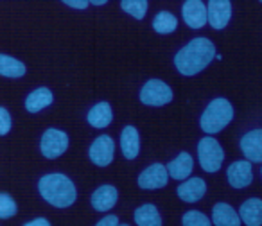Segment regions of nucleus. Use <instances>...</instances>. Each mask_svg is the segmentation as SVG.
Here are the masks:
<instances>
[{"instance_id": "nucleus-1", "label": "nucleus", "mask_w": 262, "mask_h": 226, "mask_svg": "<svg viewBox=\"0 0 262 226\" xmlns=\"http://www.w3.org/2000/svg\"><path fill=\"white\" fill-rule=\"evenodd\" d=\"M215 58V47L208 38H194L174 56V65L183 76H196Z\"/></svg>"}, {"instance_id": "nucleus-2", "label": "nucleus", "mask_w": 262, "mask_h": 226, "mask_svg": "<svg viewBox=\"0 0 262 226\" xmlns=\"http://www.w3.org/2000/svg\"><path fill=\"white\" fill-rule=\"evenodd\" d=\"M38 190L41 197L56 208H67L77 199L76 185L70 182V178H67L65 174H58V172L43 176L38 183Z\"/></svg>"}, {"instance_id": "nucleus-3", "label": "nucleus", "mask_w": 262, "mask_h": 226, "mask_svg": "<svg viewBox=\"0 0 262 226\" xmlns=\"http://www.w3.org/2000/svg\"><path fill=\"white\" fill-rule=\"evenodd\" d=\"M233 119V106L230 104V101L223 97H217L205 108L203 115H201L200 126L205 133L214 135L226 128Z\"/></svg>"}, {"instance_id": "nucleus-4", "label": "nucleus", "mask_w": 262, "mask_h": 226, "mask_svg": "<svg viewBox=\"0 0 262 226\" xmlns=\"http://www.w3.org/2000/svg\"><path fill=\"white\" fill-rule=\"evenodd\" d=\"M198 156H200V165L203 171L215 172L221 169L223 160H225V151L215 139L205 137L198 144Z\"/></svg>"}, {"instance_id": "nucleus-5", "label": "nucleus", "mask_w": 262, "mask_h": 226, "mask_svg": "<svg viewBox=\"0 0 262 226\" xmlns=\"http://www.w3.org/2000/svg\"><path fill=\"white\" fill-rule=\"evenodd\" d=\"M140 101L147 106H164L172 101V90L160 79H149L140 90Z\"/></svg>"}, {"instance_id": "nucleus-6", "label": "nucleus", "mask_w": 262, "mask_h": 226, "mask_svg": "<svg viewBox=\"0 0 262 226\" xmlns=\"http://www.w3.org/2000/svg\"><path fill=\"white\" fill-rule=\"evenodd\" d=\"M41 154L49 160H54V158L61 156L63 153L69 147V137H67L65 131H59V129H47L41 137Z\"/></svg>"}, {"instance_id": "nucleus-7", "label": "nucleus", "mask_w": 262, "mask_h": 226, "mask_svg": "<svg viewBox=\"0 0 262 226\" xmlns=\"http://www.w3.org/2000/svg\"><path fill=\"white\" fill-rule=\"evenodd\" d=\"M113 154H115V142L108 135L97 137L90 146V151H88V156L97 167H106V165L112 164Z\"/></svg>"}, {"instance_id": "nucleus-8", "label": "nucleus", "mask_w": 262, "mask_h": 226, "mask_svg": "<svg viewBox=\"0 0 262 226\" xmlns=\"http://www.w3.org/2000/svg\"><path fill=\"white\" fill-rule=\"evenodd\" d=\"M232 18V4L228 0H210L207 4V22L214 29H225Z\"/></svg>"}, {"instance_id": "nucleus-9", "label": "nucleus", "mask_w": 262, "mask_h": 226, "mask_svg": "<svg viewBox=\"0 0 262 226\" xmlns=\"http://www.w3.org/2000/svg\"><path fill=\"white\" fill-rule=\"evenodd\" d=\"M169 182L167 171H165V165L162 164H153L147 169H144L139 176V187L146 190L153 189H164Z\"/></svg>"}, {"instance_id": "nucleus-10", "label": "nucleus", "mask_w": 262, "mask_h": 226, "mask_svg": "<svg viewBox=\"0 0 262 226\" xmlns=\"http://www.w3.org/2000/svg\"><path fill=\"white\" fill-rule=\"evenodd\" d=\"M226 176H228V183L233 189H244V187L251 185V182H253L251 164L248 160L233 162V164H230L228 171H226Z\"/></svg>"}, {"instance_id": "nucleus-11", "label": "nucleus", "mask_w": 262, "mask_h": 226, "mask_svg": "<svg viewBox=\"0 0 262 226\" xmlns=\"http://www.w3.org/2000/svg\"><path fill=\"white\" fill-rule=\"evenodd\" d=\"M183 20L190 29H201L207 24V8L201 0H187L183 2Z\"/></svg>"}, {"instance_id": "nucleus-12", "label": "nucleus", "mask_w": 262, "mask_h": 226, "mask_svg": "<svg viewBox=\"0 0 262 226\" xmlns=\"http://www.w3.org/2000/svg\"><path fill=\"white\" fill-rule=\"evenodd\" d=\"M241 151L248 158V162L253 164H260L262 162V131L260 129H253V131L246 133L241 139Z\"/></svg>"}, {"instance_id": "nucleus-13", "label": "nucleus", "mask_w": 262, "mask_h": 226, "mask_svg": "<svg viewBox=\"0 0 262 226\" xmlns=\"http://www.w3.org/2000/svg\"><path fill=\"white\" fill-rule=\"evenodd\" d=\"M192 169H194V160L187 151L180 153L174 160H171L167 165H165L167 176H171V178H174V179H180V182L189 178Z\"/></svg>"}, {"instance_id": "nucleus-14", "label": "nucleus", "mask_w": 262, "mask_h": 226, "mask_svg": "<svg viewBox=\"0 0 262 226\" xmlns=\"http://www.w3.org/2000/svg\"><path fill=\"white\" fill-rule=\"evenodd\" d=\"M119 192L113 185H102L92 194V207L97 212H108L115 207Z\"/></svg>"}, {"instance_id": "nucleus-15", "label": "nucleus", "mask_w": 262, "mask_h": 226, "mask_svg": "<svg viewBox=\"0 0 262 226\" xmlns=\"http://www.w3.org/2000/svg\"><path fill=\"white\" fill-rule=\"evenodd\" d=\"M237 215L246 226H262V199L251 197L244 201Z\"/></svg>"}, {"instance_id": "nucleus-16", "label": "nucleus", "mask_w": 262, "mask_h": 226, "mask_svg": "<svg viewBox=\"0 0 262 226\" xmlns=\"http://www.w3.org/2000/svg\"><path fill=\"white\" fill-rule=\"evenodd\" d=\"M207 192V183L201 178H190L178 187V197H182L185 203H196Z\"/></svg>"}, {"instance_id": "nucleus-17", "label": "nucleus", "mask_w": 262, "mask_h": 226, "mask_svg": "<svg viewBox=\"0 0 262 226\" xmlns=\"http://www.w3.org/2000/svg\"><path fill=\"white\" fill-rule=\"evenodd\" d=\"M120 149L127 160H135L140 151V137L133 126H126L120 133Z\"/></svg>"}, {"instance_id": "nucleus-18", "label": "nucleus", "mask_w": 262, "mask_h": 226, "mask_svg": "<svg viewBox=\"0 0 262 226\" xmlns=\"http://www.w3.org/2000/svg\"><path fill=\"white\" fill-rule=\"evenodd\" d=\"M212 222L214 226H241L237 212L228 203H217L212 208Z\"/></svg>"}, {"instance_id": "nucleus-19", "label": "nucleus", "mask_w": 262, "mask_h": 226, "mask_svg": "<svg viewBox=\"0 0 262 226\" xmlns=\"http://www.w3.org/2000/svg\"><path fill=\"white\" fill-rule=\"evenodd\" d=\"M52 101H54V97H52V92L49 90V88H36L34 92H31L29 95H27L26 99V108L29 113H38L41 111L43 108H47V106L52 104Z\"/></svg>"}, {"instance_id": "nucleus-20", "label": "nucleus", "mask_w": 262, "mask_h": 226, "mask_svg": "<svg viewBox=\"0 0 262 226\" xmlns=\"http://www.w3.org/2000/svg\"><path fill=\"white\" fill-rule=\"evenodd\" d=\"M113 121V113H112V106L108 102H99L95 104L94 108L88 111V122L90 126L97 129H102V128H108Z\"/></svg>"}, {"instance_id": "nucleus-21", "label": "nucleus", "mask_w": 262, "mask_h": 226, "mask_svg": "<svg viewBox=\"0 0 262 226\" xmlns=\"http://www.w3.org/2000/svg\"><path fill=\"white\" fill-rule=\"evenodd\" d=\"M135 222L139 226H162V215L155 205L147 203L135 210Z\"/></svg>"}, {"instance_id": "nucleus-22", "label": "nucleus", "mask_w": 262, "mask_h": 226, "mask_svg": "<svg viewBox=\"0 0 262 226\" xmlns=\"http://www.w3.org/2000/svg\"><path fill=\"white\" fill-rule=\"evenodd\" d=\"M26 65L18 59L11 58L8 54H0V76L4 77H22L26 76Z\"/></svg>"}, {"instance_id": "nucleus-23", "label": "nucleus", "mask_w": 262, "mask_h": 226, "mask_svg": "<svg viewBox=\"0 0 262 226\" xmlns=\"http://www.w3.org/2000/svg\"><path fill=\"white\" fill-rule=\"evenodd\" d=\"M178 27V20L172 13L169 11H160L153 20V29L160 34H171Z\"/></svg>"}, {"instance_id": "nucleus-24", "label": "nucleus", "mask_w": 262, "mask_h": 226, "mask_svg": "<svg viewBox=\"0 0 262 226\" xmlns=\"http://www.w3.org/2000/svg\"><path fill=\"white\" fill-rule=\"evenodd\" d=\"M120 8H122L127 15L133 16V18L142 20L144 16H146L149 4H147V0H122V2H120Z\"/></svg>"}, {"instance_id": "nucleus-25", "label": "nucleus", "mask_w": 262, "mask_h": 226, "mask_svg": "<svg viewBox=\"0 0 262 226\" xmlns=\"http://www.w3.org/2000/svg\"><path fill=\"white\" fill-rule=\"evenodd\" d=\"M183 226H212L210 219L200 210H190L182 217Z\"/></svg>"}, {"instance_id": "nucleus-26", "label": "nucleus", "mask_w": 262, "mask_h": 226, "mask_svg": "<svg viewBox=\"0 0 262 226\" xmlns=\"http://www.w3.org/2000/svg\"><path fill=\"white\" fill-rule=\"evenodd\" d=\"M18 207H16L15 199L9 194L0 192V219H9L16 214Z\"/></svg>"}, {"instance_id": "nucleus-27", "label": "nucleus", "mask_w": 262, "mask_h": 226, "mask_svg": "<svg viewBox=\"0 0 262 226\" xmlns=\"http://www.w3.org/2000/svg\"><path fill=\"white\" fill-rule=\"evenodd\" d=\"M11 129V115L6 108L0 106V137H4Z\"/></svg>"}, {"instance_id": "nucleus-28", "label": "nucleus", "mask_w": 262, "mask_h": 226, "mask_svg": "<svg viewBox=\"0 0 262 226\" xmlns=\"http://www.w3.org/2000/svg\"><path fill=\"white\" fill-rule=\"evenodd\" d=\"M63 4L69 6V8H74V9H86L88 0H65Z\"/></svg>"}, {"instance_id": "nucleus-29", "label": "nucleus", "mask_w": 262, "mask_h": 226, "mask_svg": "<svg viewBox=\"0 0 262 226\" xmlns=\"http://www.w3.org/2000/svg\"><path fill=\"white\" fill-rule=\"evenodd\" d=\"M95 226H119V219H117V215H106Z\"/></svg>"}, {"instance_id": "nucleus-30", "label": "nucleus", "mask_w": 262, "mask_h": 226, "mask_svg": "<svg viewBox=\"0 0 262 226\" xmlns=\"http://www.w3.org/2000/svg\"><path fill=\"white\" fill-rule=\"evenodd\" d=\"M24 226H51V222H49L45 217H36V219H33V221L26 222Z\"/></svg>"}, {"instance_id": "nucleus-31", "label": "nucleus", "mask_w": 262, "mask_h": 226, "mask_svg": "<svg viewBox=\"0 0 262 226\" xmlns=\"http://www.w3.org/2000/svg\"><path fill=\"white\" fill-rule=\"evenodd\" d=\"M88 4H92V6H104L106 0H92V2H88Z\"/></svg>"}, {"instance_id": "nucleus-32", "label": "nucleus", "mask_w": 262, "mask_h": 226, "mask_svg": "<svg viewBox=\"0 0 262 226\" xmlns=\"http://www.w3.org/2000/svg\"><path fill=\"white\" fill-rule=\"evenodd\" d=\"M119 226H129V224H119Z\"/></svg>"}]
</instances>
